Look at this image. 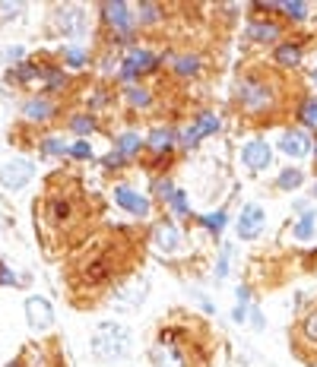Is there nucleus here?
<instances>
[{
  "instance_id": "obj_29",
  "label": "nucleus",
  "mask_w": 317,
  "mask_h": 367,
  "mask_svg": "<svg viewBox=\"0 0 317 367\" xmlns=\"http://www.w3.org/2000/svg\"><path fill=\"white\" fill-rule=\"evenodd\" d=\"M45 70L42 67H35V63H22L20 70H16V76H20L22 82H29V80H35V76H42Z\"/></svg>"
},
{
  "instance_id": "obj_26",
  "label": "nucleus",
  "mask_w": 317,
  "mask_h": 367,
  "mask_svg": "<svg viewBox=\"0 0 317 367\" xmlns=\"http://www.w3.org/2000/svg\"><path fill=\"white\" fill-rule=\"evenodd\" d=\"M311 232H314V212H304L302 222L295 225V238H311Z\"/></svg>"
},
{
  "instance_id": "obj_23",
  "label": "nucleus",
  "mask_w": 317,
  "mask_h": 367,
  "mask_svg": "<svg viewBox=\"0 0 317 367\" xmlns=\"http://www.w3.org/2000/svg\"><path fill=\"white\" fill-rule=\"evenodd\" d=\"M172 140H175L172 130H156V133L149 136V146H152V149H168V146H172Z\"/></svg>"
},
{
  "instance_id": "obj_28",
  "label": "nucleus",
  "mask_w": 317,
  "mask_h": 367,
  "mask_svg": "<svg viewBox=\"0 0 317 367\" xmlns=\"http://www.w3.org/2000/svg\"><path fill=\"white\" fill-rule=\"evenodd\" d=\"M302 117H304V123L317 127V98H308V102L302 105Z\"/></svg>"
},
{
  "instance_id": "obj_44",
  "label": "nucleus",
  "mask_w": 317,
  "mask_h": 367,
  "mask_svg": "<svg viewBox=\"0 0 317 367\" xmlns=\"http://www.w3.org/2000/svg\"><path fill=\"white\" fill-rule=\"evenodd\" d=\"M10 367H20V364H10Z\"/></svg>"
},
{
  "instance_id": "obj_24",
  "label": "nucleus",
  "mask_w": 317,
  "mask_h": 367,
  "mask_svg": "<svg viewBox=\"0 0 317 367\" xmlns=\"http://www.w3.org/2000/svg\"><path fill=\"white\" fill-rule=\"evenodd\" d=\"M64 61H67L70 67H83V63H86V51L80 48V45H70V48L64 51Z\"/></svg>"
},
{
  "instance_id": "obj_17",
  "label": "nucleus",
  "mask_w": 317,
  "mask_h": 367,
  "mask_svg": "<svg viewBox=\"0 0 317 367\" xmlns=\"http://www.w3.org/2000/svg\"><path fill=\"white\" fill-rule=\"evenodd\" d=\"M45 218H48L51 225L67 222V218H70V203H67V200H61V197H51L48 206H45Z\"/></svg>"
},
{
  "instance_id": "obj_14",
  "label": "nucleus",
  "mask_w": 317,
  "mask_h": 367,
  "mask_svg": "<svg viewBox=\"0 0 317 367\" xmlns=\"http://www.w3.org/2000/svg\"><path fill=\"white\" fill-rule=\"evenodd\" d=\"M213 130H219V117H213V114H203V117H197V123H193L191 130L184 133V146H193L200 136H207V133H213Z\"/></svg>"
},
{
  "instance_id": "obj_30",
  "label": "nucleus",
  "mask_w": 317,
  "mask_h": 367,
  "mask_svg": "<svg viewBox=\"0 0 317 367\" xmlns=\"http://www.w3.org/2000/svg\"><path fill=\"white\" fill-rule=\"evenodd\" d=\"M203 225L213 228V232H222V225H226V212H209V216H203Z\"/></svg>"
},
{
  "instance_id": "obj_6",
  "label": "nucleus",
  "mask_w": 317,
  "mask_h": 367,
  "mask_svg": "<svg viewBox=\"0 0 317 367\" xmlns=\"http://www.w3.org/2000/svg\"><path fill=\"white\" fill-rule=\"evenodd\" d=\"M260 228H263V209H260V206H254V203L244 206L242 218H238V238L251 241V238L260 234Z\"/></svg>"
},
{
  "instance_id": "obj_18",
  "label": "nucleus",
  "mask_w": 317,
  "mask_h": 367,
  "mask_svg": "<svg viewBox=\"0 0 317 367\" xmlns=\"http://www.w3.org/2000/svg\"><path fill=\"white\" fill-rule=\"evenodd\" d=\"M248 38L251 41H276L279 38V26H273V22H257V26L248 29Z\"/></svg>"
},
{
  "instance_id": "obj_38",
  "label": "nucleus",
  "mask_w": 317,
  "mask_h": 367,
  "mask_svg": "<svg viewBox=\"0 0 317 367\" xmlns=\"http://www.w3.org/2000/svg\"><path fill=\"white\" fill-rule=\"evenodd\" d=\"M156 193L162 200H172L175 197V190H172V184H168V181H156Z\"/></svg>"
},
{
  "instance_id": "obj_42",
  "label": "nucleus",
  "mask_w": 317,
  "mask_h": 367,
  "mask_svg": "<svg viewBox=\"0 0 317 367\" xmlns=\"http://www.w3.org/2000/svg\"><path fill=\"white\" fill-rule=\"evenodd\" d=\"M22 57V48H7L3 51V61H20Z\"/></svg>"
},
{
  "instance_id": "obj_20",
  "label": "nucleus",
  "mask_w": 317,
  "mask_h": 367,
  "mask_svg": "<svg viewBox=\"0 0 317 367\" xmlns=\"http://www.w3.org/2000/svg\"><path fill=\"white\" fill-rule=\"evenodd\" d=\"M298 333H302V339H308V342H314L317 345V307L302 320V329H298Z\"/></svg>"
},
{
  "instance_id": "obj_21",
  "label": "nucleus",
  "mask_w": 317,
  "mask_h": 367,
  "mask_svg": "<svg viewBox=\"0 0 317 367\" xmlns=\"http://www.w3.org/2000/svg\"><path fill=\"white\" fill-rule=\"evenodd\" d=\"M302 181H304L302 168H286L283 174H279V187H283V190H295Z\"/></svg>"
},
{
  "instance_id": "obj_1",
  "label": "nucleus",
  "mask_w": 317,
  "mask_h": 367,
  "mask_svg": "<svg viewBox=\"0 0 317 367\" xmlns=\"http://www.w3.org/2000/svg\"><path fill=\"white\" fill-rule=\"evenodd\" d=\"M279 76L276 73H263V70H251V73L238 76L235 86V102L248 117H270L279 108Z\"/></svg>"
},
{
  "instance_id": "obj_13",
  "label": "nucleus",
  "mask_w": 317,
  "mask_h": 367,
  "mask_svg": "<svg viewBox=\"0 0 317 367\" xmlns=\"http://www.w3.org/2000/svg\"><path fill=\"white\" fill-rule=\"evenodd\" d=\"M143 298H146V279H131V285H124L121 292H117V304L121 307H137V304H143Z\"/></svg>"
},
{
  "instance_id": "obj_12",
  "label": "nucleus",
  "mask_w": 317,
  "mask_h": 367,
  "mask_svg": "<svg viewBox=\"0 0 317 367\" xmlns=\"http://www.w3.org/2000/svg\"><path fill=\"white\" fill-rule=\"evenodd\" d=\"M105 20L111 22L115 29H121V32H131L133 29V16H131V7L127 3H105Z\"/></svg>"
},
{
  "instance_id": "obj_27",
  "label": "nucleus",
  "mask_w": 317,
  "mask_h": 367,
  "mask_svg": "<svg viewBox=\"0 0 317 367\" xmlns=\"http://www.w3.org/2000/svg\"><path fill=\"white\" fill-rule=\"evenodd\" d=\"M175 67H178L181 76H191V73H197L200 61H197V57H178V61H175Z\"/></svg>"
},
{
  "instance_id": "obj_33",
  "label": "nucleus",
  "mask_w": 317,
  "mask_h": 367,
  "mask_svg": "<svg viewBox=\"0 0 317 367\" xmlns=\"http://www.w3.org/2000/svg\"><path fill=\"white\" fill-rule=\"evenodd\" d=\"M42 149L48 152V156H64V152H70L67 146L61 143V140H45V143H42Z\"/></svg>"
},
{
  "instance_id": "obj_39",
  "label": "nucleus",
  "mask_w": 317,
  "mask_h": 367,
  "mask_svg": "<svg viewBox=\"0 0 317 367\" xmlns=\"http://www.w3.org/2000/svg\"><path fill=\"white\" fill-rule=\"evenodd\" d=\"M45 76H48V86L51 89L64 86V73H61V70H45Z\"/></svg>"
},
{
  "instance_id": "obj_31",
  "label": "nucleus",
  "mask_w": 317,
  "mask_h": 367,
  "mask_svg": "<svg viewBox=\"0 0 317 367\" xmlns=\"http://www.w3.org/2000/svg\"><path fill=\"white\" fill-rule=\"evenodd\" d=\"M228 257H232V247H222V257H219V266H216V279H226L228 276Z\"/></svg>"
},
{
  "instance_id": "obj_19",
  "label": "nucleus",
  "mask_w": 317,
  "mask_h": 367,
  "mask_svg": "<svg viewBox=\"0 0 317 367\" xmlns=\"http://www.w3.org/2000/svg\"><path fill=\"white\" fill-rule=\"evenodd\" d=\"M298 61H302V48L298 45H283V48L276 51V63L279 67H295Z\"/></svg>"
},
{
  "instance_id": "obj_9",
  "label": "nucleus",
  "mask_w": 317,
  "mask_h": 367,
  "mask_svg": "<svg viewBox=\"0 0 317 367\" xmlns=\"http://www.w3.org/2000/svg\"><path fill=\"white\" fill-rule=\"evenodd\" d=\"M57 29L64 35H83L86 32V16L80 7H67V10H57Z\"/></svg>"
},
{
  "instance_id": "obj_11",
  "label": "nucleus",
  "mask_w": 317,
  "mask_h": 367,
  "mask_svg": "<svg viewBox=\"0 0 317 367\" xmlns=\"http://www.w3.org/2000/svg\"><path fill=\"white\" fill-rule=\"evenodd\" d=\"M279 149H283L286 156H292V158H304L311 152V140L302 133V130H289V133H283Z\"/></svg>"
},
{
  "instance_id": "obj_5",
  "label": "nucleus",
  "mask_w": 317,
  "mask_h": 367,
  "mask_svg": "<svg viewBox=\"0 0 317 367\" xmlns=\"http://www.w3.org/2000/svg\"><path fill=\"white\" fill-rule=\"evenodd\" d=\"M26 320L35 333H45V329H51V323H54V310H51V304L45 298H29L26 301Z\"/></svg>"
},
{
  "instance_id": "obj_16",
  "label": "nucleus",
  "mask_w": 317,
  "mask_h": 367,
  "mask_svg": "<svg viewBox=\"0 0 317 367\" xmlns=\"http://www.w3.org/2000/svg\"><path fill=\"white\" fill-rule=\"evenodd\" d=\"M22 114H26L29 121H48V117L54 114V105H51L48 98H32V102H26Z\"/></svg>"
},
{
  "instance_id": "obj_4",
  "label": "nucleus",
  "mask_w": 317,
  "mask_h": 367,
  "mask_svg": "<svg viewBox=\"0 0 317 367\" xmlns=\"http://www.w3.org/2000/svg\"><path fill=\"white\" fill-rule=\"evenodd\" d=\"M35 177V165L29 158H13L0 168V184H3V190H22L29 181Z\"/></svg>"
},
{
  "instance_id": "obj_43",
  "label": "nucleus",
  "mask_w": 317,
  "mask_h": 367,
  "mask_svg": "<svg viewBox=\"0 0 317 367\" xmlns=\"http://www.w3.org/2000/svg\"><path fill=\"white\" fill-rule=\"evenodd\" d=\"M314 193H317V184H314Z\"/></svg>"
},
{
  "instance_id": "obj_3",
  "label": "nucleus",
  "mask_w": 317,
  "mask_h": 367,
  "mask_svg": "<svg viewBox=\"0 0 317 367\" xmlns=\"http://www.w3.org/2000/svg\"><path fill=\"white\" fill-rule=\"evenodd\" d=\"M131 345H133V336L127 327L121 323H98L96 333H92V354L98 361H121L131 354Z\"/></svg>"
},
{
  "instance_id": "obj_15",
  "label": "nucleus",
  "mask_w": 317,
  "mask_h": 367,
  "mask_svg": "<svg viewBox=\"0 0 317 367\" xmlns=\"http://www.w3.org/2000/svg\"><path fill=\"white\" fill-rule=\"evenodd\" d=\"M156 63L158 61L149 54V51H131V57H127V63H124V76L131 80L133 73H140V70H152Z\"/></svg>"
},
{
  "instance_id": "obj_22",
  "label": "nucleus",
  "mask_w": 317,
  "mask_h": 367,
  "mask_svg": "<svg viewBox=\"0 0 317 367\" xmlns=\"http://www.w3.org/2000/svg\"><path fill=\"white\" fill-rule=\"evenodd\" d=\"M137 149H140L137 133H124L121 140H117V152H121V156H131V152H137Z\"/></svg>"
},
{
  "instance_id": "obj_2",
  "label": "nucleus",
  "mask_w": 317,
  "mask_h": 367,
  "mask_svg": "<svg viewBox=\"0 0 317 367\" xmlns=\"http://www.w3.org/2000/svg\"><path fill=\"white\" fill-rule=\"evenodd\" d=\"M156 367H203V358H197V345L184 329H165L149 352Z\"/></svg>"
},
{
  "instance_id": "obj_32",
  "label": "nucleus",
  "mask_w": 317,
  "mask_h": 367,
  "mask_svg": "<svg viewBox=\"0 0 317 367\" xmlns=\"http://www.w3.org/2000/svg\"><path fill=\"white\" fill-rule=\"evenodd\" d=\"M127 98H131L133 105H140V108L149 105V92H146V89H127Z\"/></svg>"
},
{
  "instance_id": "obj_37",
  "label": "nucleus",
  "mask_w": 317,
  "mask_h": 367,
  "mask_svg": "<svg viewBox=\"0 0 317 367\" xmlns=\"http://www.w3.org/2000/svg\"><path fill=\"white\" fill-rule=\"evenodd\" d=\"M22 10V3H0V20H13Z\"/></svg>"
},
{
  "instance_id": "obj_41",
  "label": "nucleus",
  "mask_w": 317,
  "mask_h": 367,
  "mask_svg": "<svg viewBox=\"0 0 317 367\" xmlns=\"http://www.w3.org/2000/svg\"><path fill=\"white\" fill-rule=\"evenodd\" d=\"M172 203H175V209H178V212H187V200H184V193H181V190H175Z\"/></svg>"
},
{
  "instance_id": "obj_10",
  "label": "nucleus",
  "mask_w": 317,
  "mask_h": 367,
  "mask_svg": "<svg viewBox=\"0 0 317 367\" xmlns=\"http://www.w3.org/2000/svg\"><path fill=\"white\" fill-rule=\"evenodd\" d=\"M152 244H156V250H162V253H175V250H178V244H181L178 228L168 225V222L156 225V232H152Z\"/></svg>"
},
{
  "instance_id": "obj_8",
  "label": "nucleus",
  "mask_w": 317,
  "mask_h": 367,
  "mask_svg": "<svg viewBox=\"0 0 317 367\" xmlns=\"http://www.w3.org/2000/svg\"><path fill=\"white\" fill-rule=\"evenodd\" d=\"M115 203L124 206L131 216H146V212H149V200L140 197V193H133L131 187H124V184H121V187H115Z\"/></svg>"
},
{
  "instance_id": "obj_36",
  "label": "nucleus",
  "mask_w": 317,
  "mask_h": 367,
  "mask_svg": "<svg viewBox=\"0 0 317 367\" xmlns=\"http://www.w3.org/2000/svg\"><path fill=\"white\" fill-rule=\"evenodd\" d=\"M140 13H143V16H140V20H143V22H156L158 20V7H156V3H140Z\"/></svg>"
},
{
  "instance_id": "obj_35",
  "label": "nucleus",
  "mask_w": 317,
  "mask_h": 367,
  "mask_svg": "<svg viewBox=\"0 0 317 367\" xmlns=\"http://www.w3.org/2000/svg\"><path fill=\"white\" fill-rule=\"evenodd\" d=\"M283 10L292 16V20H304V13H308V7H304V3H283Z\"/></svg>"
},
{
  "instance_id": "obj_45",
  "label": "nucleus",
  "mask_w": 317,
  "mask_h": 367,
  "mask_svg": "<svg viewBox=\"0 0 317 367\" xmlns=\"http://www.w3.org/2000/svg\"><path fill=\"white\" fill-rule=\"evenodd\" d=\"M314 80H317V73H314Z\"/></svg>"
},
{
  "instance_id": "obj_7",
  "label": "nucleus",
  "mask_w": 317,
  "mask_h": 367,
  "mask_svg": "<svg viewBox=\"0 0 317 367\" xmlns=\"http://www.w3.org/2000/svg\"><path fill=\"white\" fill-rule=\"evenodd\" d=\"M242 158L251 171H263V168H270V162H273V149H270L267 143H260V140H254V143L244 146Z\"/></svg>"
},
{
  "instance_id": "obj_40",
  "label": "nucleus",
  "mask_w": 317,
  "mask_h": 367,
  "mask_svg": "<svg viewBox=\"0 0 317 367\" xmlns=\"http://www.w3.org/2000/svg\"><path fill=\"white\" fill-rule=\"evenodd\" d=\"M124 162V156H121V152H111V156H105V168H117V165Z\"/></svg>"
},
{
  "instance_id": "obj_34",
  "label": "nucleus",
  "mask_w": 317,
  "mask_h": 367,
  "mask_svg": "<svg viewBox=\"0 0 317 367\" xmlns=\"http://www.w3.org/2000/svg\"><path fill=\"white\" fill-rule=\"evenodd\" d=\"M70 156L73 158H92V146L89 143H73L70 146Z\"/></svg>"
},
{
  "instance_id": "obj_25",
  "label": "nucleus",
  "mask_w": 317,
  "mask_h": 367,
  "mask_svg": "<svg viewBox=\"0 0 317 367\" xmlns=\"http://www.w3.org/2000/svg\"><path fill=\"white\" fill-rule=\"evenodd\" d=\"M70 127H73L80 136H86V133H92V130H96V121H92V117H86V114H76L73 121H70Z\"/></svg>"
}]
</instances>
